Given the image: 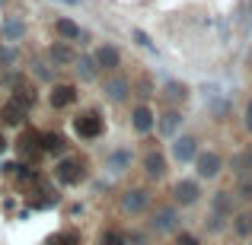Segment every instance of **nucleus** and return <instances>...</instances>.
<instances>
[{
	"mask_svg": "<svg viewBox=\"0 0 252 245\" xmlns=\"http://www.w3.org/2000/svg\"><path fill=\"white\" fill-rule=\"evenodd\" d=\"M179 226H182V217H179L176 204H163L150 214V229L154 233H176Z\"/></svg>",
	"mask_w": 252,
	"mask_h": 245,
	"instance_id": "f257e3e1",
	"label": "nucleus"
},
{
	"mask_svg": "<svg viewBox=\"0 0 252 245\" xmlns=\"http://www.w3.org/2000/svg\"><path fill=\"white\" fill-rule=\"evenodd\" d=\"M172 201H176V207H191V204L201 201V185L195 182V178H179L176 185H172Z\"/></svg>",
	"mask_w": 252,
	"mask_h": 245,
	"instance_id": "f03ea898",
	"label": "nucleus"
},
{
	"mask_svg": "<svg viewBox=\"0 0 252 245\" xmlns=\"http://www.w3.org/2000/svg\"><path fill=\"white\" fill-rule=\"evenodd\" d=\"M195 172H198V178H217L223 172V156L217 153V150H204V153H198L195 156Z\"/></svg>",
	"mask_w": 252,
	"mask_h": 245,
	"instance_id": "7ed1b4c3",
	"label": "nucleus"
},
{
	"mask_svg": "<svg viewBox=\"0 0 252 245\" xmlns=\"http://www.w3.org/2000/svg\"><path fill=\"white\" fill-rule=\"evenodd\" d=\"M74 134L80 137V140H96V137H102V118H99L96 111L77 115L74 118Z\"/></svg>",
	"mask_w": 252,
	"mask_h": 245,
	"instance_id": "20e7f679",
	"label": "nucleus"
},
{
	"mask_svg": "<svg viewBox=\"0 0 252 245\" xmlns=\"http://www.w3.org/2000/svg\"><path fill=\"white\" fill-rule=\"evenodd\" d=\"M55 178L61 185H80L86 178V165L80 160H70V156H67V160H61L55 165Z\"/></svg>",
	"mask_w": 252,
	"mask_h": 245,
	"instance_id": "39448f33",
	"label": "nucleus"
},
{
	"mask_svg": "<svg viewBox=\"0 0 252 245\" xmlns=\"http://www.w3.org/2000/svg\"><path fill=\"white\" fill-rule=\"evenodd\" d=\"M147 207H150V191L147 188H131V191L122 194V210L125 214L141 217V214H147Z\"/></svg>",
	"mask_w": 252,
	"mask_h": 245,
	"instance_id": "423d86ee",
	"label": "nucleus"
},
{
	"mask_svg": "<svg viewBox=\"0 0 252 245\" xmlns=\"http://www.w3.org/2000/svg\"><path fill=\"white\" fill-rule=\"evenodd\" d=\"M195 156H198V137H176L172 140V160L176 163H195Z\"/></svg>",
	"mask_w": 252,
	"mask_h": 245,
	"instance_id": "0eeeda50",
	"label": "nucleus"
},
{
	"mask_svg": "<svg viewBox=\"0 0 252 245\" xmlns=\"http://www.w3.org/2000/svg\"><path fill=\"white\" fill-rule=\"evenodd\" d=\"M102 92H105V99H109V102H125V99H128V92H131V83H128V77H122V74H112L109 80L102 83Z\"/></svg>",
	"mask_w": 252,
	"mask_h": 245,
	"instance_id": "6e6552de",
	"label": "nucleus"
},
{
	"mask_svg": "<svg viewBox=\"0 0 252 245\" xmlns=\"http://www.w3.org/2000/svg\"><path fill=\"white\" fill-rule=\"evenodd\" d=\"M131 124H134L137 134H150V131L157 128V115L150 105H134L131 109Z\"/></svg>",
	"mask_w": 252,
	"mask_h": 245,
	"instance_id": "1a4fd4ad",
	"label": "nucleus"
},
{
	"mask_svg": "<svg viewBox=\"0 0 252 245\" xmlns=\"http://www.w3.org/2000/svg\"><path fill=\"white\" fill-rule=\"evenodd\" d=\"M16 150H19V156H29V160H35V156L42 153V134H38L35 128L23 131V134H19V140H16Z\"/></svg>",
	"mask_w": 252,
	"mask_h": 245,
	"instance_id": "9d476101",
	"label": "nucleus"
},
{
	"mask_svg": "<svg viewBox=\"0 0 252 245\" xmlns=\"http://www.w3.org/2000/svg\"><path fill=\"white\" fill-rule=\"evenodd\" d=\"M93 61L99 64V70H109V74H115L118 64H122V54H118V48H112V45H99L96 54H93Z\"/></svg>",
	"mask_w": 252,
	"mask_h": 245,
	"instance_id": "9b49d317",
	"label": "nucleus"
},
{
	"mask_svg": "<svg viewBox=\"0 0 252 245\" xmlns=\"http://www.w3.org/2000/svg\"><path fill=\"white\" fill-rule=\"evenodd\" d=\"M48 102L55 105V109H67V105H74V102H77V86H70V83H58L55 89H51Z\"/></svg>",
	"mask_w": 252,
	"mask_h": 245,
	"instance_id": "f8f14e48",
	"label": "nucleus"
},
{
	"mask_svg": "<svg viewBox=\"0 0 252 245\" xmlns=\"http://www.w3.org/2000/svg\"><path fill=\"white\" fill-rule=\"evenodd\" d=\"M26 115H29V109H26V105H19L16 99H6L3 109H0V121H3V124H23Z\"/></svg>",
	"mask_w": 252,
	"mask_h": 245,
	"instance_id": "ddd939ff",
	"label": "nucleus"
},
{
	"mask_svg": "<svg viewBox=\"0 0 252 245\" xmlns=\"http://www.w3.org/2000/svg\"><path fill=\"white\" fill-rule=\"evenodd\" d=\"M131 150H115V153H109V160H105V169H109V175H125V172L131 169Z\"/></svg>",
	"mask_w": 252,
	"mask_h": 245,
	"instance_id": "4468645a",
	"label": "nucleus"
},
{
	"mask_svg": "<svg viewBox=\"0 0 252 245\" xmlns=\"http://www.w3.org/2000/svg\"><path fill=\"white\" fill-rule=\"evenodd\" d=\"M144 172H147V178H163L166 175V156L160 150H150L144 156Z\"/></svg>",
	"mask_w": 252,
	"mask_h": 245,
	"instance_id": "2eb2a0df",
	"label": "nucleus"
},
{
	"mask_svg": "<svg viewBox=\"0 0 252 245\" xmlns=\"http://www.w3.org/2000/svg\"><path fill=\"white\" fill-rule=\"evenodd\" d=\"M48 57H51V64L55 67H64V64H77V54H74V48L70 45H64V42H55L48 48Z\"/></svg>",
	"mask_w": 252,
	"mask_h": 245,
	"instance_id": "dca6fc26",
	"label": "nucleus"
},
{
	"mask_svg": "<svg viewBox=\"0 0 252 245\" xmlns=\"http://www.w3.org/2000/svg\"><path fill=\"white\" fill-rule=\"evenodd\" d=\"M182 121H185V118L179 115L176 109H169V111H163V115L157 118V128H160V134H163V137H172L179 128H182Z\"/></svg>",
	"mask_w": 252,
	"mask_h": 245,
	"instance_id": "f3484780",
	"label": "nucleus"
},
{
	"mask_svg": "<svg viewBox=\"0 0 252 245\" xmlns=\"http://www.w3.org/2000/svg\"><path fill=\"white\" fill-rule=\"evenodd\" d=\"M211 214L230 220V217H233V194H230V191H217L214 201H211Z\"/></svg>",
	"mask_w": 252,
	"mask_h": 245,
	"instance_id": "a211bd4d",
	"label": "nucleus"
},
{
	"mask_svg": "<svg viewBox=\"0 0 252 245\" xmlns=\"http://www.w3.org/2000/svg\"><path fill=\"white\" fill-rule=\"evenodd\" d=\"M230 169H233V172H236V175H240V178L252 175V147L240 150V153L233 156V163H230Z\"/></svg>",
	"mask_w": 252,
	"mask_h": 245,
	"instance_id": "6ab92c4d",
	"label": "nucleus"
},
{
	"mask_svg": "<svg viewBox=\"0 0 252 245\" xmlns=\"http://www.w3.org/2000/svg\"><path fill=\"white\" fill-rule=\"evenodd\" d=\"M23 32H26V26L19 23L16 16H6L3 26H0V35H3V42H19V38H23Z\"/></svg>",
	"mask_w": 252,
	"mask_h": 245,
	"instance_id": "aec40b11",
	"label": "nucleus"
},
{
	"mask_svg": "<svg viewBox=\"0 0 252 245\" xmlns=\"http://www.w3.org/2000/svg\"><path fill=\"white\" fill-rule=\"evenodd\" d=\"M64 147H67V140H64V134H58V131H48V134H42V153H64Z\"/></svg>",
	"mask_w": 252,
	"mask_h": 245,
	"instance_id": "412c9836",
	"label": "nucleus"
},
{
	"mask_svg": "<svg viewBox=\"0 0 252 245\" xmlns=\"http://www.w3.org/2000/svg\"><path fill=\"white\" fill-rule=\"evenodd\" d=\"M55 32L61 38H67V42H77V38H80V26L70 23V19H58V23H55Z\"/></svg>",
	"mask_w": 252,
	"mask_h": 245,
	"instance_id": "4be33fe9",
	"label": "nucleus"
},
{
	"mask_svg": "<svg viewBox=\"0 0 252 245\" xmlns=\"http://www.w3.org/2000/svg\"><path fill=\"white\" fill-rule=\"evenodd\" d=\"M77 74H80V80H96L99 64L93 61V57H80V61H77Z\"/></svg>",
	"mask_w": 252,
	"mask_h": 245,
	"instance_id": "5701e85b",
	"label": "nucleus"
},
{
	"mask_svg": "<svg viewBox=\"0 0 252 245\" xmlns=\"http://www.w3.org/2000/svg\"><path fill=\"white\" fill-rule=\"evenodd\" d=\"M233 233L243 236V239H246V236H252V214H236V217H233Z\"/></svg>",
	"mask_w": 252,
	"mask_h": 245,
	"instance_id": "b1692460",
	"label": "nucleus"
},
{
	"mask_svg": "<svg viewBox=\"0 0 252 245\" xmlns=\"http://www.w3.org/2000/svg\"><path fill=\"white\" fill-rule=\"evenodd\" d=\"M96 245H128V236L118 233V229H105V233L99 236V242H96Z\"/></svg>",
	"mask_w": 252,
	"mask_h": 245,
	"instance_id": "393cba45",
	"label": "nucleus"
},
{
	"mask_svg": "<svg viewBox=\"0 0 252 245\" xmlns=\"http://www.w3.org/2000/svg\"><path fill=\"white\" fill-rule=\"evenodd\" d=\"M51 245H80V236L77 233H58L55 239H51Z\"/></svg>",
	"mask_w": 252,
	"mask_h": 245,
	"instance_id": "a878e982",
	"label": "nucleus"
},
{
	"mask_svg": "<svg viewBox=\"0 0 252 245\" xmlns=\"http://www.w3.org/2000/svg\"><path fill=\"white\" fill-rule=\"evenodd\" d=\"M240 201H252V178H240V188H236Z\"/></svg>",
	"mask_w": 252,
	"mask_h": 245,
	"instance_id": "bb28decb",
	"label": "nucleus"
},
{
	"mask_svg": "<svg viewBox=\"0 0 252 245\" xmlns=\"http://www.w3.org/2000/svg\"><path fill=\"white\" fill-rule=\"evenodd\" d=\"M166 96H169V99H185V96H189V89H185L182 83H169V86H166Z\"/></svg>",
	"mask_w": 252,
	"mask_h": 245,
	"instance_id": "cd10ccee",
	"label": "nucleus"
},
{
	"mask_svg": "<svg viewBox=\"0 0 252 245\" xmlns=\"http://www.w3.org/2000/svg\"><path fill=\"white\" fill-rule=\"evenodd\" d=\"M32 70H35V77H38V80H51V70H48V64L35 61V64H32Z\"/></svg>",
	"mask_w": 252,
	"mask_h": 245,
	"instance_id": "c85d7f7f",
	"label": "nucleus"
},
{
	"mask_svg": "<svg viewBox=\"0 0 252 245\" xmlns=\"http://www.w3.org/2000/svg\"><path fill=\"white\" fill-rule=\"evenodd\" d=\"M176 245H201V239H198V236H191V233H179L176 236Z\"/></svg>",
	"mask_w": 252,
	"mask_h": 245,
	"instance_id": "c756f323",
	"label": "nucleus"
},
{
	"mask_svg": "<svg viewBox=\"0 0 252 245\" xmlns=\"http://www.w3.org/2000/svg\"><path fill=\"white\" fill-rule=\"evenodd\" d=\"M13 57H16V54H13L10 48H0V70H3V67H10V64H13Z\"/></svg>",
	"mask_w": 252,
	"mask_h": 245,
	"instance_id": "7c9ffc66",
	"label": "nucleus"
},
{
	"mask_svg": "<svg viewBox=\"0 0 252 245\" xmlns=\"http://www.w3.org/2000/svg\"><path fill=\"white\" fill-rule=\"evenodd\" d=\"M243 128H246L249 134H252V99L246 102V111H243Z\"/></svg>",
	"mask_w": 252,
	"mask_h": 245,
	"instance_id": "2f4dec72",
	"label": "nucleus"
},
{
	"mask_svg": "<svg viewBox=\"0 0 252 245\" xmlns=\"http://www.w3.org/2000/svg\"><path fill=\"white\" fill-rule=\"evenodd\" d=\"M128 245H147V239H144L141 233H131L128 236Z\"/></svg>",
	"mask_w": 252,
	"mask_h": 245,
	"instance_id": "473e14b6",
	"label": "nucleus"
},
{
	"mask_svg": "<svg viewBox=\"0 0 252 245\" xmlns=\"http://www.w3.org/2000/svg\"><path fill=\"white\" fill-rule=\"evenodd\" d=\"M6 143H10V140H6V137L0 134V153H3V150H6Z\"/></svg>",
	"mask_w": 252,
	"mask_h": 245,
	"instance_id": "72a5a7b5",
	"label": "nucleus"
},
{
	"mask_svg": "<svg viewBox=\"0 0 252 245\" xmlns=\"http://www.w3.org/2000/svg\"><path fill=\"white\" fill-rule=\"evenodd\" d=\"M3 3H6V0H0V6H3Z\"/></svg>",
	"mask_w": 252,
	"mask_h": 245,
	"instance_id": "f704fd0d",
	"label": "nucleus"
}]
</instances>
